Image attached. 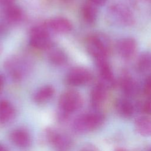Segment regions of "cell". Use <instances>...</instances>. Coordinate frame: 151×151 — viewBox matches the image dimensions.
<instances>
[{"mask_svg":"<svg viewBox=\"0 0 151 151\" xmlns=\"http://www.w3.org/2000/svg\"><path fill=\"white\" fill-rule=\"evenodd\" d=\"M104 121V116L100 112H90L77 117L73 123L74 129L78 132L93 131L100 127Z\"/></svg>","mask_w":151,"mask_h":151,"instance_id":"1","label":"cell"},{"mask_svg":"<svg viewBox=\"0 0 151 151\" xmlns=\"http://www.w3.org/2000/svg\"><path fill=\"white\" fill-rule=\"evenodd\" d=\"M82 104V97L78 92L75 90L64 91L58 100V105L62 115L65 117L80 109Z\"/></svg>","mask_w":151,"mask_h":151,"instance_id":"2","label":"cell"},{"mask_svg":"<svg viewBox=\"0 0 151 151\" xmlns=\"http://www.w3.org/2000/svg\"><path fill=\"white\" fill-rule=\"evenodd\" d=\"M87 50L96 60L107 59L109 51L107 40L100 35L90 37L87 42Z\"/></svg>","mask_w":151,"mask_h":151,"instance_id":"3","label":"cell"},{"mask_svg":"<svg viewBox=\"0 0 151 151\" xmlns=\"http://www.w3.org/2000/svg\"><path fill=\"white\" fill-rule=\"evenodd\" d=\"M108 12L109 17L113 24L128 26L134 22V17L131 11L123 5H113L110 6Z\"/></svg>","mask_w":151,"mask_h":151,"instance_id":"4","label":"cell"},{"mask_svg":"<svg viewBox=\"0 0 151 151\" xmlns=\"http://www.w3.org/2000/svg\"><path fill=\"white\" fill-rule=\"evenodd\" d=\"M45 136L48 142L58 151H66L71 146V140L67 136L52 128L46 129Z\"/></svg>","mask_w":151,"mask_h":151,"instance_id":"5","label":"cell"},{"mask_svg":"<svg viewBox=\"0 0 151 151\" xmlns=\"http://www.w3.org/2000/svg\"><path fill=\"white\" fill-rule=\"evenodd\" d=\"M29 43L37 49H46L51 44V40L48 32L41 27L34 28L30 34Z\"/></svg>","mask_w":151,"mask_h":151,"instance_id":"6","label":"cell"},{"mask_svg":"<svg viewBox=\"0 0 151 151\" xmlns=\"http://www.w3.org/2000/svg\"><path fill=\"white\" fill-rule=\"evenodd\" d=\"M96 61L101 78L100 83L107 88L114 87L116 84V80L107 60L100 59L96 60Z\"/></svg>","mask_w":151,"mask_h":151,"instance_id":"7","label":"cell"},{"mask_svg":"<svg viewBox=\"0 0 151 151\" xmlns=\"http://www.w3.org/2000/svg\"><path fill=\"white\" fill-rule=\"evenodd\" d=\"M91 79L90 72L83 67H76L71 69L67 77V83L72 86H78L86 84Z\"/></svg>","mask_w":151,"mask_h":151,"instance_id":"8","label":"cell"},{"mask_svg":"<svg viewBox=\"0 0 151 151\" xmlns=\"http://www.w3.org/2000/svg\"><path fill=\"white\" fill-rule=\"evenodd\" d=\"M137 49V42L133 38H125L117 44V51L120 55L125 59L132 57Z\"/></svg>","mask_w":151,"mask_h":151,"instance_id":"9","label":"cell"},{"mask_svg":"<svg viewBox=\"0 0 151 151\" xmlns=\"http://www.w3.org/2000/svg\"><path fill=\"white\" fill-rule=\"evenodd\" d=\"M9 138L14 145L21 149H26L31 145V140L29 133L22 129H17L12 131Z\"/></svg>","mask_w":151,"mask_h":151,"instance_id":"10","label":"cell"},{"mask_svg":"<svg viewBox=\"0 0 151 151\" xmlns=\"http://www.w3.org/2000/svg\"><path fill=\"white\" fill-rule=\"evenodd\" d=\"M107 88L100 83H99L93 88L90 94V100L92 106L94 107L100 106L107 97Z\"/></svg>","mask_w":151,"mask_h":151,"instance_id":"11","label":"cell"},{"mask_svg":"<svg viewBox=\"0 0 151 151\" xmlns=\"http://www.w3.org/2000/svg\"><path fill=\"white\" fill-rule=\"evenodd\" d=\"M47 25L50 29L58 33H67L70 32L73 28L71 22L63 17H57L50 19Z\"/></svg>","mask_w":151,"mask_h":151,"instance_id":"12","label":"cell"},{"mask_svg":"<svg viewBox=\"0 0 151 151\" xmlns=\"http://www.w3.org/2000/svg\"><path fill=\"white\" fill-rule=\"evenodd\" d=\"M136 131L143 136H151V117L141 116L134 120Z\"/></svg>","mask_w":151,"mask_h":151,"instance_id":"13","label":"cell"},{"mask_svg":"<svg viewBox=\"0 0 151 151\" xmlns=\"http://www.w3.org/2000/svg\"><path fill=\"white\" fill-rule=\"evenodd\" d=\"M120 87L123 93L127 96H133L138 91L136 82L129 76H123L120 80Z\"/></svg>","mask_w":151,"mask_h":151,"instance_id":"14","label":"cell"},{"mask_svg":"<svg viewBox=\"0 0 151 151\" xmlns=\"http://www.w3.org/2000/svg\"><path fill=\"white\" fill-rule=\"evenodd\" d=\"M15 115V109L8 101H0V122L5 123L9 122Z\"/></svg>","mask_w":151,"mask_h":151,"instance_id":"15","label":"cell"},{"mask_svg":"<svg viewBox=\"0 0 151 151\" xmlns=\"http://www.w3.org/2000/svg\"><path fill=\"white\" fill-rule=\"evenodd\" d=\"M116 109L117 113L124 118L130 117L134 112V108L132 103L124 99H120L117 101Z\"/></svg>","mask_w":151,"mask_h":151,"instance_id":"16","label":"cell"},{"mask_svg":"<svg viewBox=\"0 0 151 151\" xmlns=\"http://www.w3.org/2000/svg\"><path fill=\"white\" fill-rule=\"evenodd\" d=\"M54 94V89L51 86H45L40 88L34 94V100L35 103L41 104L50 100Z\"/></svg>","mask_w":151,"mask_h":151,"instance_id":"17","label":"cell"},{"mask_svg":"<svg viewBox=\"0 0 151 151\" xmlns=\"http://www.w3.org/2000/svg\"><path fill=\"white\" fill-rule=\"evenodd\" d=\"M83 17L84 20L88 24H93L97 17V9L96 5L91 2L84 5L82 10Z\"/></svg>","mask_w":151,"mask_h":151,"instance_id":"18","label":"cell"},{"mask_svg":"<svg viewBox=\"0 0 151 151\" xmlns=\"http://www.w3.org/2000/svg\"><path fill=\"white\" fill-rule=\"evenodd\" d=\"M136 68L138 71L144 72L151 68V52H142L136 61Z\"/></svg>","mask_w":151,"mask_h":151,"instance_id":"19","label":"cell"},{"mask_svg":"<svg viewBox=\"0 0 151 151\" xmlns=\"http://www.w3.org/2000/svg\"><path fill=\"white\" fill-rule=\"evenodd\" d=\"M50 61L55 64H63L67 61V56L60 50H54L49 54Z\"/></svg>","mask_w":151,"mask_h":151,"instance_id":"20","label":"cell"},{"mask_svg":"<svg viewBox=\"0 0 151 151\" xmlns=\"http://www.w3.org/2000/svg\"><path fill=\"white\" fill-rule=\"evenodd\" d=\"M7 15L11 20L17 21L21 17V11L17 8L12 6L8 9Z\"/></svg>","mask_w":151,"mask_h":151,"instance_id":"21","label":"cell"},{"mask_svg":"<svg viewBox=\"0 0 151 151\" xmlns=\"http://www.w3.org/2000/svg\"><path fill=\"white\" fill-rule=\"evenodd\" d=\"M144 91L149 97H151V74L147 77L144 85Z\"/></svg>","mask_w":151,"mask_h":151,"instance_id":"22","label":"cell"},{"mask_svg":"<svg viewBox=\"0 0 151 151\" xmlns=\"http://www.w3.org/2000/svg\"><path fill=\"white\" fill-rule=\"evenodd\" d=\"M143 111L149 116H151V97L145 101L143 106Z\"/></svg>","mask_w":151,"mask_h":151,"instance_id":"23","label":"cell"},{"mask_svg":"<svg viewBox=\"0 0 151 151\" xmlns=\"http://www.w3.org/2000/svg\"><path fill=\"white\" fill-rule=\"evenodd\" d=\"M81 151H99L96 146L92 144H87L84 146Z\"/></svg>","mask_w":151,"mask_h":151,"instance_id":"24","label":"cell"},{"mask_svg":"<svg viewBox=\"0 0 151 151\" xmlns=\"http://www.w3.org/2000/svg\"><path fill=\"white\" fill-rule=\"evenodd\" d=\"M90 2L94 4L96 6H101L103 5L107 1V0H90Z\"/></svg>","mask_w":151,"mask_h":151,"instance_id":"25","label":"cell"},{"mask_svg":"<svg viewBox=\"0 0 151 151\" xmlns=\"http://www.w3.org/2000/svg\"><path fill=\"white\" fill-rule=\"evenodd\" d=\"M0 151H8V150L5 146L0 144Z\"/></svg>","mask_w":151,"mask_h":151,"instance_id":"26","label":"cell"},{"mask_svg":"<svg viewBox=\"0 0 151 151\" xmlns=\"http://www.w3.org/2000/svg\"><path fill=\"white\" fill-rule=\"evenodd\" d=\"M13 0H1V1L4 4H6V5H9L12 2Z\"/></svg>","mask_w":151,"mask_h":151,"instance_id":"27","label":"cell"},{"mask_svg":"<svg viewBox=\"0 0 151 151\" xmlns=\"http://www.w3.org/2000/svg\"><path fill=\"white\" fill-rule=\"evenodd\" d=\"M114 151H127L126 149L122 148V147H117L114 149Z\"/></svg>","mask_w":151,"mask_h":151,"instance_id":"28","label":"cell"},{"mask_svg":"<svg viewBox=\"0 0 151 151\" xmlns=\"http://www.w3.org/2000/svg\"><path fill=\"white\" fill-rule=\"evenodd\" d=\"M2 84H3V80H2V77L0 76V90H1V88H2Z\"/></svg>","mask_w":151,"mask_h":151,"instance_id":"29","label":"cell"},{"mask_svg":"<svg viewBox=\"0 0 151 151\" xmlns=\"http://www.w3.org/2000/svg\"><path fill=\"white\" fill-rule=\"evenodd\" d=\"M146 1H151V0H146Z\"/></svg>","mask_w":151,"mask_h":151,"instance_id":"30","label":"cell"},{"mask_svg":"<svg viewBox=\"0 0 151 151\" xmlns=\"http://www.w3.org/2000/svg\"><path fill=\"white\" fill-rule=\"evenodd\" d=\"M149 151H151V149H150V150H149Z\"/></svg>","mask_w":151,"mask_h":151,"instance_id":"31","label":"cell"}]
</instances>
